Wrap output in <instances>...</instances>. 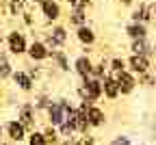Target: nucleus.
I'll list each match as a JSON object with an SVG mask.
<instances>
[{
    "label": "nucleus",
    "instance_id": "f257e3e1",
    "mask_svg": "<svg viewBox=\"0 0 156 145\" xmlns=\"http://www.w3.org/2000/svg\"><path fill=\"white\" fill-rule=\"evenodd\" d=\"M72 113H74V106L67 100L52 102V106L48 108V123L54 126V128H61L63 123H67L72 119Z\"/></svg>",
    "mask_w": 156,
    "mask_h": 145
},
{
    "label": "nucleus",
    "instance_id": "f03ea898",
    "mask_svg": "<svg viewBox=\"0 0 156 145\" xmlns=\"http://www.w3.org/2000/svg\"><path fill=\"white\" fill-rule=\"evenodd\" d=\"M78 95H80V102L83 104H93V102H98L102 95H104V89H102V80L98 78H87L83 80V85L78 87Z\"/></svg>",
    "mask_w": 156,
    "mask_h": 145
},
{
    "label": "nucleus",
    "instance_id": "7ed1b4c3",
    "mask_svg": "<svg viewBox=\"0 0 156 145\" xmlns=\"http://www.w3.org/2000/svg\"><path fill=\"white\" fill-rule=\"evenodd\" d=\"M5 132L9 136V141L13 143H22L24 139H28V128L24 126L22 121H17V119H11L7 126H5Z\"/></svg>",
    "mask_w": 156,
    "mask_h": 145
},
{
    "label": "nucleus",
    "instance_id": "20e7f679",
    "mask_svg": "<svg viewBox=\"0 0 156 145\" xmlns=\"http://www.w3.org/2000/svg\"><path fill=\"white\" fill-rule=\"evenodd\" d=\"M35 115H37V108H35V104H28V102L17 108V121H22L24 126L28 130H33V132H35V121H37Z\"/></svg>",
    "mask_w": 156,
    "mask_h": 145
},
{
    "label": "nucleus",
    "instance_id": "39448f33",
    "mask_svg": "<svg viewBox=\"0 0 156 145\" xmlns=\"http://www.w3.org/2000/svg\"><path fill=\"white\" fill-rule=\"evenodd\" d=\"M113 78H117V85H119L122 95H130L136 87V78L132 72H122V74H111Z\"/></svg>",
    "mask_w": 156,
    "mask_h": 145
},
{
    "label": "nucleus",
    "instance_id": "423d86ee",
    "mask_svg": "<svg viewBox=\"0 0 156 145\" xmlns=\"http://www.w3.org/2000/svg\"><path fill=\"white\" fill-rule=\"evenodd\" d=\"M128 65H130V72L132 74L143 76V74L150 72V58L147 56H141V54H132L130 61H128Z\"/></svg>",
    "mask_w": 156,
    "mask_h": 145
},
{
    "label": "nucleus",
    "instance_id": "0eeeda50",
    "mask_svg": "<svg viewBox=\"0 0 156 145\" xmlns=\"http://www.w3.org/2000/svg\"><path fill=\"white\" fill-rule=\"evenodd\" d=\"M102 89H104V95H106L108 100H117V97L122 95L119 85H117V78H113L111 74H106V76L102 78Z\"/></svg>",
    "mask_w": 156,
    "mask_h": 145
},
{
    "label": "nucleus",
    "instance_id": "6e6552de",
    "mask_svg": "<svg viewBox=\"0 0 156 145\" xmlns=\"http://www.w3.org/2000/svg\"><path fill=\"white\" fill-rule=\"evenodd\" d=\"M74 69H76V74L80 76L83 80H87V78H91V74H93V63H91L87 56H78L76 63H74Z\"/></svg>",
    "mask_w": 156,
    "mask_h": 145
},
{
    "label": "nucleus",
    "instance_id": "1a4fd4ad",
    "mask_svg": "<svg viewBox=\"0 0 156 145\" xmlns=\"http://www.w3.org/2000/svg\"><path fill=\"white\" fill-rule=\"evenodd\" d=\"M9 50H11L13 54L28 52V48H26V39H24L22 33H11V35H9Z\"/></svg>",
    "mask_w": 156,
    "mask_h": 145
},
{
    "label": "nucleus",
    "instance_id": "9d476101",
    "mask_svg": "<svg viewBox=\"0 0 156 145\" xmlns=\"http://www.w3.org/2000/svg\"><path fill=\"white\" fill-rule=\"evenodd\" d=\"M87 117H89V123H91V128H100L106 123V115L102 108H98V106H87Z\"/></svg>",
    "mask_w": 156,
    "mask_h": 145
},
{
    "label": "nucleus",
    "instance_id": "9b49d317",
    "mask_svg": "<svg viewBox=\"0 0 156 145\" xmlns=\"http://www.w3.org/2000/svg\"><path fill=\"white\" fill-rule=\"evenodd\" d=\"M11 78H13V82H15L22 91H33V85H35V82H33V76H30V74H26V72H13Z\"/></svg>",
    "mask_w": 156,
    "mask_h": 145
},
{
    "label": "nucleus",
    "instance_id": "f8f14e48",
    "mask_svg": "<svg viewBox=\"0 0 156 145\" xmlns=\"http://www.w3.org/2000/svg\"><path fill=\"white\" fill-rule=\"evenodd\" d=\"M28 56H30L33 61H44V58L50 56V50L41 44V41H35V44L28 48Z\"/></svg>",
    "mask_w": 156,
    "mask_h": 145
},
{
    "label": "nucleus",
    "instance_id": "ddd939ff",
    "mask_svg": "<svg viewBox=\"0 0 156 145\" xmlns=\"http://www.w3.org/2000/svg\"><path fill=\"white\" fill-rule=\"evenodd\" d=\"M41 7H44V13H46L48 19H56L58 15H61V9H58V5L52 2V0H44Z\"/></svg>",
    "mask_w": 156,
    "mask_h": 145
},
{
    "label": "nucleus",
    "instance_id": "4468645a",
    "mask_svg": "<svg viewBox=\"0 0 156 145\" xmlns=\"http://www.w3.org/2000/svg\"><path fill=\"white\" fill-rule=\"evenodd\" d=\"M65 39H67V35H65V28H54L52 33H50V44H52V48H56V46H63L65 44Z\"/></svg>",
    "mask_w": 156,
    "mask_h": 145
},
{
    "label": "nucleus",
    "instance_id": "2eb2a0df",
    "mask_svg": "<svg viewBox=\"0 0 156 145\" xmlns=\"http://www.w3.org/2000/svg\"><path fill=\"white\" fill-rule=\"evenodd\" d=\"M132 52L134 54H141V56H147L152 52V48H150V44L145 39H134L132 41Z\"/></svg>",
    "mask_w": 156,
    "mask_h": 145
},
{
    "label": "nucleus",
    "instance_id": "dca6fc26",
    "mask_svg": "<svg viewBox=\"0 0 156 145\" xmlns=\"http://www.w3.org/2000/svg\"><path fill=\"white\" fill-rule=\"evenodd\" d=\"M128 35L132 39H145V26L143 24H130L128 26Z\"/></svg>",
    "mask_w": 156,
    "mask_h": 145
},
{
    "label": "nucleus",
    "instance_id": "f3484780",
    "mask_svg": "<svg viewBox=\"0 0 156 145\" xmlns=\"http://www.w3.org/2000/svg\"><path fill=\"white\" fill-rule=\"evenodd\" d=\"M28 145H50L48 143V139H46V134L44 132H30L28 134Z\"/></svg>",
    "mask_w": 156,
    "mask_h": 145
},
{
    "label": "nucleus",
    "instance_id": "a211bd4d",
    "mask_svg": "<svg viewBox=\"0 0 156 145\" xmlns=\"http://www.w3.org/2000/svg\"><path fill=\"white\" fill-rule=\"evenodd\" d=\"M78 39H80L83 44H93L95 35H93V30H91V28H87V26H80V28H78Z\"/></svg>",
    "mask_w": 156,
    "mask_h": 145
},
{
    "label": "nucleus",
    "instance_id": "6ab92c4d",
    "mask_svg": "<svg viewBox=\"0 0 156 145\" xmlns=\"http://www.w3.org/2000/svg\"><path fill=\"white\" fill-rule=\"evenodd\" d=\"M44 134H46V139H48L50 145H56V143H58V136H61V134H58V128L50 126V123H48V128L44 130Z\"/></svg>",
    "mask_w": 156,
    "mask_h": 145
},
{
    "label": "nucleus",
    "instance_id": "aec40b11",
    "mask_svg": "<svg viewBox=\"0 0 156 145\" xmlns=\"http://www.w3.org/2000/svg\"><path fill=\"white\" fill-rule=\"evenodd\" d=\"M50 56H52V61H54V63H56L58 67H61L63 72H67V69H69L67 58H65V54H63V52H50Z\"/></svg>",
    "mask_w": 156,
    "mask_h": 145
},
{
    "label": "nucleus",
    "instance_id": "412c9836",
    "mask_svg": "<svg viewBox=\"0 0 156 145\" xmlns=\"http://www.w3.org/2000/svg\"><path fill=\"white\" fill-rule=\"evenodd\" d=\"M9 76H13V69H11V65H9V61L0 54V80H2V78H9Z\"/></svg>",
    "mask_w": 156,
    "mask_h": 145
},
{
    "label": "nucleus",
    "instance_id": "4be33fe9",
    "mask_svg": "<svg viewBox=\"0 0 156 145\" xmlns=\"http://www.w3.org/2000/svg\"><path fill=\"white\" fill-rule=\"evenodd\" d=\"M122 72H128L126 69V63L122 58H113L111 61V74H122Z\"/></svg>",
    "mask_w": 156,
    "mask_h": 145
},
{
    "label": "nucleus",
    "instance_id": "5701e85b",
    "mask_svg": "<svg viewBox=\"0 0 156 145\" xmlns=\"http://www.w3.org/2000/svg\"><path fill=\"white\" fill-rule=\"evenodd\" d=\"M72 22H74V24H83V22H85L83 9H76V11H74V15H72Z\"/></svg>",
    "mask_w": 156,
    "mask_h": 145
},
{
    "label": "nucleus",
    "instance_id": "b1692460",
    "mask_svg": "<svg viewBox=\"0 0 156 145\" xmlns=\"http://www.w3.org/2000/svg\"><path fill=\"white\" fill-rule=\"evenodd\" d=\"M134 19H136V22H139V19H150V15H147V9L145 7H141L139 11H134V15H132Z\"/></svg>",
    "mask_w": 156,
    "mask_h": 145
},
{
    "label": "nucleus",
    "instance_id": "393cba45",
    "mask_svg": "<svg viewBox=\"0 0 156 145\" xmlns=\"http://www.w3.org/2000/svg\"><path fill=\"white\" fill-rule=\"evenodd\" d=\"M111 145H132V143H130L128 136H122V134H119V136H115V139H113Z\"/></svg>",
    "mask_w": 156,
    "mask_h": 145
},
{
    "label": "nucleus",
    "instance_id": "a878e982",
    "mask_svg": "<svg viewBox=\"0 0 156 145\" xmlns=\"http://www.w3.org/2000/svg\"><path fill=\"white\" fill-rule=\"evenodd\" d=\"M69 2H72L76 9H83V7H87V5H89V0H69Z\"/></svg>",
    "mask_w": 156,
    "mask_h": 145
},
{
    "label": "nucleus",
    "instance_id": "bb28decb",
    "mask_svg": "<svg viewBox=\"0 0 156 145\" xmlns=\"http://www.w3.org/2000/svg\"><path fill=\"white\" fill-rule=\"evenodd\" d=\"M141 82H143L145 87H152V82H154V78H152L150 74H143V76H141Z\"/></svg>",
    "mask_w": 156,
    "mask_h": 145
},
{
    "label": "nucleus",
    "instance_id": "cd10ccee",
    "mask_svg": "<svg viewBox=\"0 0 156 145\" xmlns=\"http://www.w3.org/2000/svg\"><path fill=\"white\" fill-rule=\"evenodd\" d=\"M2 134H5V128L0 126V143H2Z\"/></svg>",
    "mask_w": 156,
    "mask_h": 145
},
{
    "label": "nucleus",
    "instance_id": "c85d7f7f",
    "mask_svg": "<svg viewBox=\"0 0 156 145\" xmlns=\"http://www.w3.org/2000/svg\"><path fill=\"white\" fill-rule=\"evenodd\" d=\"M0 145H13V141H2Z\"/></svg>",
    "mask_w": 156,
    "mask_h": 145
}]
</instances>
